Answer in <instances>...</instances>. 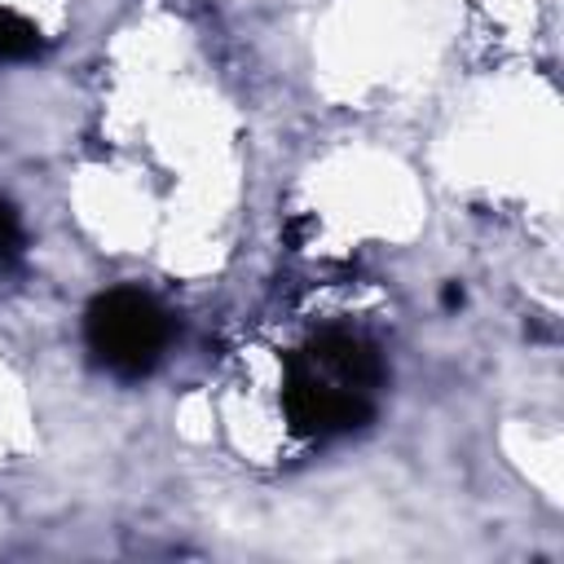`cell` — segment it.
I'll use <instances>...</instances> for the list:
<instances>
[{"mask_svg": "<svg viewBox=\"0 0 564 564\" xmlns=\"http://www.w3.org/2000/svg\"><path fill=\"white\" fill-rule=\"evenodd\" d=\"M26 260V225L13 212V203L0 198V273H13Z\"/></svg>", "mask_w": 564, "mask_h": 564, "instance_id": "5b68a950", "label": "cell"}, {"mask_svg": "<svg viewBox=\"0 0 564 564\" xmlns=\"http://www.w3.org/2000/svg\"><path fill=\"white\" fill-rule=\"evenodd\" d=\"M282 410H286V419L300 436L330 441V436H348V432L366 427L370 414H375V397L348 392V388L330 383L322 370H313L304 357H295L286 366Z\"/></svg>", "mask_w": 564, "mask_h": 564, "instance_id": "7a4b0ae2", "label": "cell"}, {"mask_svg": "<svg viewBox=\"0 0 564 564\" xmlns=\"http://www.w3.org/2000/svg\"><path fill=\"white\" fill-rule=\"evenodd\" d=\"M300 357L313 370H322L330 383H339L348 392H361V397H375V388L383 383V357L357 330H322Z\"/></svg>", "mask_w": 564, "mask_h": 564, "instance_id": "3957f363", "label": "cell"}, {"mask_svg": "<svg viewBox=\"0 0 564 564\" xmlns=\"http://www.w3.org/2000/svg\"><path fill=\"white\" fill-rule=\"evenodd\" d=\"M172 330V313L137 286L101 291L84 313V344L93 361L115 379H145L163 361Z\"/></svg>", "mask_w": 564, "mask_h": 564, "instance_id": "6da1fadb", "label": "cell"}, {"mask_svg": "<svg viewBox=\"0 0 564 564\" xmlns=\"http://www.w3.org/2000/svg\"><path fill=\"white\" fill-rule=\"evenodd\" d=\"M40 48V26L13 9H0V62H31Z\"/></svg>", "mask_w": 564, "mask_h": 564, "instance_id": "277c9868", "label": "cell"}]
</instances>
